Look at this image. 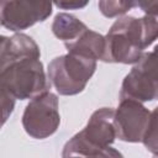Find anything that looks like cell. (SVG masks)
Masks as SVG:
<instances>
[{
  "mask_svg": "<svg viewBox=\"0 0 158 158\" xmlns=\"http://www.w3.org/2000/svg\"><path fill=\"white\" fill-rule=\"evenodd\" d=\"M149 115V111H147L138 101L132 99L121 100L118 110L115 112L114 117L116 136L126 142L143 141Z\"/></svg>",
  "mask_w": 158,
  "mask_h": 158,
  "instance_id": "obj_8",
  "label": "cell"
},
{
  "mask_svg": "<svg viewBox=\"0 0 158 158\" xmlns=\"http://www.w3.org/2000/svg\"><path fill=\"white\" fill-rule=\"evenodd\" d=\"M136 6L146 12L148 16H153L158 21V1H138Z\"/></svg>",
  "mask_w": 158,
  "mask_h": 158,
  "instance_id": "obj_13",
  "label": "cell"
},
{
  "mask_svg": "<svg viewBox=\"0 0 158 158\" xmlns=\"http://www.w3.org/2000/svg\"><path fill=\"white\" fill-rule=\"evenodd\" d=\"M40 49L26 35L1 38V91L14 99H27L47 93L43 65L40 62Z\"/></svg>",
  "mask_w": 158,
  "mask_h": 158,
  "instance_id": "obj_1",
  "label": "cell"
},
{
  "mask_svg": "<svg viewBox=\"0 0 158 158\" xmlns=\"http://www.w3.org/2000/svg\"><path fill=\"white\" fill-rule=\"evenodd\" d=\"M1 25L11 31L44 21L52 12L49 1H1Z\"/></svg>",
  "mask_w": 158,
  "mask_h": 158,
  "instance_id": "obj_7",
  "label": "cell"
},
{
  "mask_svg": "<svg viewBox=\"0 0 158 158\" xmlns=\"http://www.w3.org/2000/svg\"><path fill=\"white\" fill-rule=\"evenodd\" d=\"M114 117L115 111L110 107H102L95 111L86 127L67 142L63 154H69L77 151L101 149L109 147V144H111L116 137Z\"/></svg>",
  "mask_w": 158,
  "mask_h": 158,
  "instance_id": "obj_5",
  "label": "cell"
},
{
  "mask_svg": "<svg viewBox=\"0 0 158 158\" xmlns=\"http://www.w3.org/2000/svg\"><path fill=\"white\" fill-rule=\"evenodd\" d=\"M156 38H158V21L146 15L142 19L125 16L115 21L105 37V62L135 63Z\"/></svg>",
  "mask_w": 158,
  "mask_h": 158,
  "instance_id": "obj_2",
  "label": "cell"
},
{
  "mask_svg": "<svg viewBox=\"0 0 158 158\" xmlns=\"http://www.w3.org/2000/svg\"><path fill=\"white\" fill-rule=\"evenodd\" d=\"M86 30L88 27L81 21L68 14H58L54 17V22L52 25L53 33L58 38L63 40L64 43H70L75 41Z\"/></svg>",
  "mask_w": 158,
  "mask_h": 158,
  "instance_id": "obj_9",
  "label": "cell"
},
{
  "mask_svg": "<svg viewBox=\"0 0 158 158\" xmlns=\"http://www.w3.org/2000/svg\"><path fill=\"white\" fill-rule=\"evenodd\" d=\"M95 68V59L77 53H68L51 62L48 77L59 94L74 95L85 88Z\"/></svg>",
  "mask_w": 158,
  "mask_h": 158,
  "instance_id": "obj_3",
  "label": "cell"
},
{
  "mask_svg": "<svg viewBox=\"0 0 158 158\" xmlns=\"http://www.w3.org/2000/svg\"><path fill=\"white\" fill-rule=\"evenodd\" d=\"M63 158H123V157L118 151L111 147H105L101 149H88V151L73 152L63 156Z\"/></svg>",
  "mask_w": 158,
  "mask_h": 158,
  "instance_id": "obj_11",
  "label": "cell"
},
{
  "mask_svg": "<svg viewBox=\"0 0 158 158\" xmlns=\"http://www.w3.org/2000/svg\"><path fill=\"white\" fill-rule=\"evenodd\" d=\"M120 98L136 101H151L158 98V44L152 52L143 54L137 65L126 75Z\"/></svg>",
  "mask_w": 158,
  "mask_h": 158,
  "instance_id": "obj_4",
  "label": "cell"
},
{
  "mask_svg": "<svg viewBox=\"0 0 158 158\" xmlns=\"http://www.w3.org/2000/svg\"><path fill=\"white\" fill-rule=\"evenodd\" d=\"M142 142L144 143L147 149H149L154 154H158V106L149 115L148 126Z\"/></svg>",
  "mask_w": 158,
  "mask_h": 158,
  "instance_id": "obj_10",
  "label": "cell"
},
{
  "mask_svg": "<svg viewBox=\"0 0 158 158\" xmlns=\"http://www.w3.org/2000/svg\"><path fill=\"white\" fill-rule=\"evenodd\" d=\"M58 99L52 93L33 98L26 106L22 117L25 131L33 138H46L53 135L59 125Z\"/></svg>",
  "mask_w": 158,
  "mask_h": 158,
  "instance_id": "obj_6",
  "label": "cell"
},
{
  "mask_svg": "<svg viewBox=\"0 0 158 158\" xmlns=\"http://www.w3.org/2000/svg\"><path fill=\"white\" fill-rule=\"evenodd\" d=\"M100 11L106 17H114L116 15L125 14L127 10L136 6L133 1H99Z\"/></svg>",
  "mask_w": 158,
  "mask_h": 158,
  "instance_id": "obj_12",
  "label": "cell"
},
{
  "mask_svg": "<svg viewBox=\"0 0 158 158\" xmlns=\"http://www.w3.org/2000/svg\"><path fill=\"white\" fill-rule=\"evenodd\" d=\"M54 5L56 6H58V7H60V9H63V10H70V9H80V7H84V6H86L88 5V2L85 1V2H74V1H57V2H54Z\"/></svg>",
  "mask_w": 158,
  "mask_h": 158,
  "instance_id": "obj_14",
  "label": "cell"
}]
</instances>
